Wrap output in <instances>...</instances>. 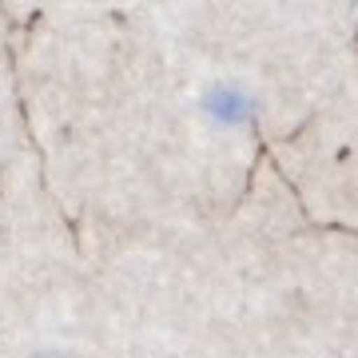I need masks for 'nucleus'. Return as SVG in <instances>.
Masks as SVG:
<instances>
[{
	"label": "nucleus",
	"mask_w": 358,
	"mask_h": 358,
	"mask_svg": "<svg viewBox=\"0 0 358 358\" xmlns=\"http://www.w3.org/2000/svg\"><path fill=\"white\" fill-rule=\"evenodd\" d=\"M199 108L219 128H243V124H251L259 115V100L247 88H239V84H215V88H207Z\"/></svg>",
	"instance_id": "nucleus-1"
},
{
	"label": "nucleus",
	"mask_w": 358,
	"mask_h": 358,
	"mask_svg": "<svg viewBox=\"0 0 358 358\" xmlns=\"http://www.w3.org/2000/svg\"><path fill=\"white\" fill-rule=\"evenodd\" d=\"M32 358H72V355H60V350H40V355H32Z\"/></svg>",
	"instance_id": "nucleus-2"
}]
</instances>
